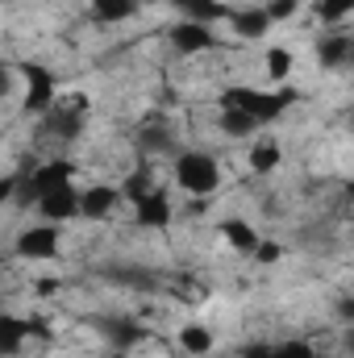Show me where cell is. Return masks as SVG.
Wrapping results in <instances>:
<instances>
[{
  "label": "cell",
  "mask_w": 354,
  "mask_h": 358,
  "mask_svg": "<svg viewBox=\"0 0 354 358\" xmlns=\"http://www.w3.org/2000/svg\"><path fill=\"white\" fill-rule=\"evenodd\" d=\"M221 238L238 250V255H255L259 250V229L255 225H246V221H238V217H229V221H221Z\"/></svg>",
  "instance_id": "7c38bea8"
},
{
  "label": "cell",
  "mask_w": 354,
  "mask_h": 358,
  "mask_svg": "<svg viewBox=\"0 0 354 358\" xmlns=\"http://www.w3.org/2000/svg\"><path fill=\"white\" fill-rule=\"evenodd\" d=\"M317 17L325 25H338V21L354 17V0H317Z\"/></svg>",
  "instance_id": "7402d4cb"
},
{
  "label": "cell",
  "mask_w": 354,
  "mask_h": 358,
  "mask_svg": "<svg viewBox=\"0 0 354 358\" xmlns=\"http://www.w3.org/2000/svg\"><path fill=\"white\" fill-rule=\"evenodd\" d=\"M342 317L354 325V300H342Z\"/></svg>",
  "instance_id": "83f0119b"
},
{
  "label": "cell",
  "mask_w": 354,
  "mask_h": 358,
  "mask_svg": "<svg viewBox=\"0 0 354 358\" xmlns=\"http://www.w3.org/2000/svg\"><path fill=\"white\" fill-rule=\"evenodd\" d=\"M351 350H354V334H351Z\"/></svg>",
  "instance_id": "4dcf8cb0"
},
{
  "label": "cell",
  "mask_w": 354,
  "mask_h": 358,
  "mask_svg": "<svg viewBox=\"0 0 354 358\" xmlns=\"http://www.w3.org/2000/svg\"><path fill=\"white\" fill-rule=\"evenodd\" d=\"M59 242H63L59 225H50V221H42V225H29V229L17 238V259H34V263H42V259H55V255H59Z\"/></svg>",
  "instance_id": "277c9868"
},
{
  "label": "cell",
  "mask_w": 354,
  "mask_h": 358,
  "mask_svg": "<svg viewBox=\"0 0 354 358\" xmlns=\"http://www.w3.org/2000/svg\"><path fill=\"white\" fill-rule=\"evenodd\" d=\"M150 192H159V187H155V179H150V171H134V176L125 179V196H129L134 204H138V200H146Z\"/></svg>",
  "instance_id": "603a6c76"
},
{
  "label": "cell",
  "mask_w": 354,
  "mask_h": 358,
  "mask_svg": "<svg viewBox=\"0 0 354 358\" xmlns=\"http://www.w3.org/2000/svg\"><path fill=\"white\" fill-rule=\"evenodd\" d=\"M100 329H104L108 346H117V350H134V346L142 342V325L129 321V317H121V321H104Z\"/></svg>",
  "instance_id": "5bb4252c"
},
{
  "label": "cell",
  "mask_w": 354,
  "mask_h": 358,
  "mask_svg": "<svg viewBox=\"0 0 354 358\" xmlns=\"http://www.w3.org/2000/svg\"><path fill=\"white\" fill-rule=\"evenodd\" d=\"M117 200H121L117 187H108V183H92V187L80 192V217H88V221H104V217H113Z\"/></svg>",
  "instance_id": "ba28073f"
},
{
  "label": "cell",
  "mask_w": 354,
  "mask_h": 358,
  "mask_svg": "<svg viewBox=\"0 0 354 358\" xmlns=\"http://www.w3.org/2000/svg\"><path fill=\"white\" fill-rule=\"evenodd\" d=\"M134 221L146 225V229H167L171 225V200H167V192H150L146 200H138L134 204Z\"/></svg>",
  "instance_id": "9c48e42d"
},
{
  "label": "cell",
  "mask_w": 354,
  "mask_h": 358,
  "mask_svg": "<svg viewBox=\"0 0 354 358\" xmlns=\"http://www.w3.org/2000/svg\"><path fill=\"white\" fill-rule=\"evenodd\" d=\"M292 100H296V92L229 88L225 96H221V108H242V113H250V117L263 125V121H275V117H283V113L292 108Z\"/></svg>",
  "instance_id": "6da1fadb"
},
{
  "label": "cell",
  "mask_w": 354,
  "mask_h": 358,
  "mask_svg": "<svg viewBox=\"0 0 354 358\" xmlns=\"http://www.w3.org/2000/svg\"><path fill=\"white\" fill-rule=\"evenodd\" d=\"M346 55H351V42H346V38H321V42H317V59H321L325 67L346 63Z\"/></svg>",
  "instance_id": "44dd1931"
},
{
  "label": "cell",
  "mask_w": 354,
  "mask_h": 358,
  "mask_svg": "<svg viewBox=\"0 0 354 358\" xmlns=\"http://www.w3.org/2000/svg\"><path fill=\"white\" fill-rule=\"evenodd\" d=\"M21 76H25V108L46 117L55 108V76L42 63H21Z\"/></svg>",
  "instance_id": "5b68a950"
},
{
  "label": "cell",
  "mask_w": 354,
  "mask_h": 358,
  "mask_svg": "<svg viewBox=\"0 0 354 358\" xmlns=\"http://www.w3.org/2000/svg\"><path fill=\"white\" fill-rule=\"evenodd\" d=\"M171 4H176V13L183 21H200V25H213V21H229L234 17V8L221 4V0H171Z\"/></svg>",
  "instance_id": "30bf717a"
},
{
  "label": "cell",
  "mask_w": 354,
  "mask_h": 358,
  "mask_svg": "<svg viewBox=\"0 0 354 358\" xmlns=\"http://www.w3.org/2000/svg\"><path fill=\"white\" fill-rule=\"evenodd\" d=\"M71 179H76V163H67V159H50V163L34 167L29 179H21V200H42L46 192H59V187H67Z\"/></svg>",
  "instance_id": "3957f363"
},
{
  "label": "cell",
  "mask_w": 354,
  "mask_h": 358,
  "mask_svg": "<svg viewBox=\"0 0 354 358\" xmlns=\"http://www.w3.org/2000/svg\"><path fill=\"white\" fill-rule=\"evenodd\" d=\"M138 4H163V0H138Z\"/></svg>",
  "instance_id": "f546056e"
},
{
  "label": "cell",
  "mask_w": 354,
  "mask_h": 358,
  "mask_svg": "<svg viewBox=\"0 0 354 358\" xmlns=\"http://www.w3.org/2000/svg\"><path fill=\"white\" fill-rule=\"evenodd\" d=\"M138 8H142L138 0H92V17L104 21V25H121V21H129Z\"/></svg>",
  "instance_id": "e0dca14e"
},
{
  "label": "cell",
  "mask_w": 354,
  "mask_h": 358,
  "mask_svg": "<svg viewBox=\"0 0 354 358\" xmlns=\"http://www.w3.org/2000/svg\"><path fill=\"white\" fill-rule=\"evenodd\" d=\"M38 213H42V221H50V225H63V221L80 217V192H76V183H67V187H59V192H46V196L38 200Z\"/></svg>",
  "instance_id": "8992f818"
},
{
  "label": "cell",
  "mask_w": 354,
  "mask_h": 358,
  "mask_svg": "<svg viewBox=\"0 0 354 358\" xmlns=\"http://www.w3.org/2000/svg\"><path fill=\"white\" fill-rule=\"evenodd\" d=\"M263 8H267V17H271V21L279 25V21H288V17H292V13H296L300 4H296V0H267Z\"/></svg>",
  "instance_id": "d4e9b609"
},
{
  "label": "cell",
  "mask_w": 354,
  "mask_h": 358,
  "mask_svg": "<svg viewBox=\"0 0 354 358\" xmlns=\"http://www.w3.org/2000/svg\"><path fill=\"white\" fill-rule=\"evenodd\" d=\"M275 358H317V350L309 342H279L275 346Z\"/></svg>",
  "instance_id": "cb8c5ba5"
},
{
  "label": "cell",
  "mask_w": 354,
  "mask_h": 358,
  "mask_svg": "<svg viewBox=\"0 0 354 358\" xmlns=\"http://www.w3.org/2000/svg\"><path fill=\"white\" fill-rule=\"evenodd\" d=\"M279 255H283V250H279V242H259V250H255L250 259L267 267V263H279Z\"/></svg>",
  "instance_id": "484cf974"
},
{
  "label": "cell",
  "mask_w": 354,
  "mask_h": 358,
  "mask_svg": "<svg viewBox=\"0 0 354 358\" xmlns=\"http://www.w3.org/2000/svg\"><path fill=\"white\" fill-rule=\"evenodd\" d=\"M171 176H176V183L187 196H213L221 187V167L204 150H183L176 159V167H171Z\"/></svg>",
  "instance_id": "7a4b0ae2"
},
{
  "label": "cell",
  "mask_w": 354,
  "mask_h": 358,
  "mask_svg": "<svg viewBox=\"0 0 354 358\" xmlns=\"http://www.w3.org/2000/svg\"><path fill=\"white\" fill-rule=\"evenodd\" d=\"M179 346H183L187 355H208V350H213V329H204V325H183V329H179Z\"/></svg>",
  "instance_id": "ffe728a7"
},
{
  "label": "cell",
  "mask_w": 354,
  "mask_h": 358,
  "mask_svg": "<svg viewBox=\"0 0 354 358\" xmlns=\"http://www.w3.org/2000/svg\"><path fill=\"white\" fill-rule=\"evenodd\" d=\"M292 67H296L292 50H283V46H267V59H263L267 84H288V80H292Z\"/></svg>",
  "instance_id": "ac0fdd59"
},
{
  "label": "cell",
  "mask_w": 354,
  "mask_h": 358,
  "mask_svg": "<svg viewBox=\"0 0 354 358\" xmlns=\"http://www.w3.org/2000/svg\"><path fill=\"white\" fill-rule=\"evenodd\" d=\"M238 358H275V346H267V342H255V346H246Z\"/></svg>",
  "instance_id": "4316f807"
},
{
  "label": "cell",
  "mask_w": 354,
  "mask_h": 358,
  "mask_svg": "<svg viewBox=\"0 0 354 358\" xmlns=\"http://www.w3.org/2000/svg\"><path fill=\"white\" fill-rule=\"evenodd\" d=\"M229 25H234V34L242 38V42H259L271 34V17H267V8H234V17H229Z\"/></svg>",
  "instance_id": "8fae6325"
},
{
  "label": "cell",
  "mask_w": 354,
  "mask_h": 358,
  "mask_svg": "<svg viewBox=\"0 0 354 358\" xmlns=\"http://www.w3.org/2000/svg\"><path fill=\"white\" fill-rule=\"evenodd\" d=\"M259 129V121L250 117V113H242V108H221V134L225 138H250Z\"/></svg>",
  "instance_id": "d6986e66"
},
{
  "label": "cell",
  "mask_w": 354,
  "mask_h": 358,
  "mask_svg": "<svg viewBox=\"0 0 354 358\" xmlns=\"http://www.w3.org/2000/svg\"><path fill=\"white\" fill-rule=\"evenodd\" d=\"M46 125H50L55 138H80V129H84V113H80L76 104H63V108H50V113H46Z\"/></svg>",
  "instance_id": "4fadbf2b"
},
{
  "label": "cell",
  "mask_w": 354,
  "mask_h": 358,
  "mask_svg": "<svg viewBox=\"0 0 354 358\" xmlns=\"http://www.w3.org/2000/svg\"><path fill=\"white\" fill-rule=\"evenodd\" d=\"M29 338H34V334H29V321H21V317H13V313L0 317V346H4V355H17Z\"/></svg>",
  "instance_id": "2e32d148"
},
{
  "label": "cell",
  "mask_w": 354,
  "mask_h": 358,
  "mask_svg": "<svg viewBox=\"0 0 354 358\" xmlns=\"http://www.w3.org/2000/svg\"><path fill=\"white\" fill-rule=\"evenodd\" d=\"M171 46H176L179 55H204V50L217 46V34H213V25L179 21V25H171Z\"/></svg>",
  "instance_id": "52a82bcc"
},
{
  "label": "cell",
  "mask_w": 354,
  "mask_h": 358,
  "mask_svg": "<svg viewBox=\"0 0 354 358\" xmlns=\"http://www.w3.org/2000/svg\"><path fill=\"white\" fill-rule=\"evenodd\" d=\"M346 196H351V200H354V179H351V183H346Z\"/></svg>",
  "instance_id": "f1b7e54d"
},
{
  "label": "cell",
  "mask_w": 354,
  "mask_h": 358,
  "mask_svg": "<svg viewBox=\"0 0 354 358\" xmlns=\"http://www.w3.org/2000/svg\"><path fill=\"white\" fill-rule=\"evenodd\" d=\"M279 163H283V150H279L275 138H259V142L250 146V171H255V176H271Z\"/></svg>",
  "instance_id": "9a60e30c"
}]
</instances>
